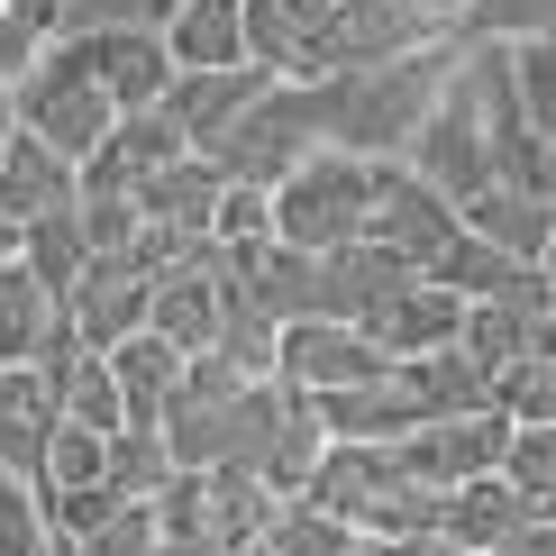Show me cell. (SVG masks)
I'll list each match as a JSON object with an SVG mask.
<instances>
[{"mask_svg":"<svg viewBox=\"0 0 556 556\" xmlns=\"http://www.w3.org/2000/svg\"><path fill=\"white\" fill-rule=\"evenodd\" d=\"M338 10H356V0H338Z\"/></svg>","mask_w":556,"mask_h":556,"instance_id":"f907efd6","label":"cell"},{"mask_svg":"<svg viewBox=\"0 0 556 556\" xmlns=\"http://www.w3.org/2000/svg\"><path fill=\"white\" fill-rule=\"evenodd\" d=\"M402 165L429 182L447 211H466L475 192H493V165H483V91H475V64L456 55V74L438 83V101H429V119L410 128V147H402Z\"/></svg>","mask_w":556,"mask_h":556,"instance_id":"277c9868","label":"cell"},{"mask_svg":"<svg viewBox=\"0 0 556 556\" xmlns=\"http://www.w3.org/2000/svg\"><path fill=\"white\" fill-rule=\"evenodd\" d=\"M483 410L502 429H556V356H520L502 375H483Z\"/></svg>","mask_w":556,"mask_h":556,"instance_id":"f1b7e54d","label":"cell"},{"mask_svg":"<svg viewBox=\"0 0 556 556\" xmlns=\"http://www.w3.org/2000/svg\"><path fill=\"white\" fill-rule=\"evenodd\" d=\"M247 64L274 83H329L338 64V0H238Z\"/></svg>","mask_w":556,"mask_h":556,"instance_id":"ba28073f","label":"cell"},{"mask_svg":"<svg viewBox=\"0 0 556 556\" xmlns=\"http://www.w3.org/2000/svg\"><path fill=\"white\" fill-rule=\"evenodd\" d=\"M91 28H119V0H64L55 37H91Z\"/></svg>","mask_w":556,"mask_h":556,"instance_id":"60d3db41","label":"cell"},{"mask_svg":"<svg viewBox=\"0 0 556 556\" xmlns=\"http://www.w3.org/2000/svg\"><path fill=\"white\" fill-rule=\"evenodd\" d=\"M311 155H319L311 91H301V83H274L265 101H256V110H247V119L211 147V165H219L228 182H256V192H274V182H283L292 165H311Z\"/></svg>","mask_w":556,"mask_h":556,"instance_id":"52a82bcc","label":"cell"},{"mask_svg":"<svg viewBox=\"0 0 556 556\" xmlns=\"http://www.w3.org/2000/svg\"><path fill=\"white\" fill-rule=\"evenodd\" d=\"M182 0H119V28H165Z\"/></svg>","mask_w":556,"mask_h":556,"instance_id":"ee69618b","label":"cell"},{"mask_svg":"<svg viewBox=\"0 0 556 556\" xmlns=\"http://www.w3.org/2000/svg\"><path fill=\"white\" fill-rule=\"evenodd\" d=\"M28 64H37V37L0 10V91H18V74H28Z\"/></svg>","mask_w":556,"mask_h":556,"instance_id":"ab89813d","label":"cell"},{"mask_svg":"<svg viewBox=\"0 0 556 556\" xmlns=\"http://www.w3.org/2000/svg\"><path fill=\"white\" fill-rule=\"evenodd\" d=\"M0 10H10L18 28H28V37L46 46V37H55V10H64V0H0Z\"/></svg>","mask_w":556,"mask_h":556,"instance_id":"7bdbcfd3","label":"cell"},{"mask_svg":"<svg viewBox=\"0 0 556 556\" xmlns=\"http://www.w3.org/2000/svg\"><path fill=\"white\" fill-rule=\"evenodd\" d=\"M0 420H55V392L28 365H0Z\"/></svg>","mask_w":556,"mask_h":556,"instance_id":"f35d334b","label":"cell"},{"mask_svg":"<svg viewBox=\"0 0 556 556\" xmlns=\"http://www.w3.org/2000/svg\"><path fill=\"white\" fill-rule=\"evenodd\" d=\"M46 211H74V165L10 128V147H0V219L28 228V219H46Z\"/></svg>","mask_w":556,"mask_h":556,"instance_id":"cb8c5ba5","label":"cell"},{"mask_svg":"<svg viewBox=\"0 0 556 556\" xmlns=\"http://www.w3.org/2000/svg\"><path fill=\"white\" fill-rule=\"evenodd\" d=\"M502 447H511V429H502L493 410H466V420H429V429H410L392 456H402V475L420 483V493H456V483L493 475Z\"/></svg>","mask_w":556,"mask_h":556,"instance_id":"30bf717a","label":"cell"},{"mask_svg":"<svg viewBox=\"0 0 556 556\" xmlns=\"http://www.w3.org/2000/svg\"><path fill=\"white\" fill-rule=\"evenodd\" d=\"M155 556H211V547H165V539H155Z\"/></svg>","mask_w":556,"mask_h":556,"instance_id":"c3c4849f","label":"cell"},{"mask_svg":"<svg viewBox=\"0 0 556 556\" xmlns=\"http://www.w3.org/2000/svg\"><path fill=\"white\" fill-rule=\"evenodd\" d=\"M211 329H219V274L211 265H182V274L147 283V338H165L174 356H201Z\"/></svg>","mask_w":556,"mask_h":556,"instance_id":"7402d4cb","label":"cell"},{"mask_svg":"<svg viewBox=\"0 0 556 556\" xmlns=\"http://www.w3.org/2000/svg\"><path fill=\"white\" fill-rule=\"evenodd\" d=\"M265 91H274V74H256V64H228V74H174L155 110L182 128V147H192V155H211L219 137L265 101Z\"/></svg>","mask_w":556,"mask_h":556,"instance_id":"7c38bea8","label":"cell"},{"mask_svg":"<svg viewBox=\"0 0 556 556\" xmlns=\"http://www.w3.org/2000/svg\"><path fill=\"white\" fill-rule=\"evenodd\" d=\"M402 283H410V274L392 265L383 247L346 238V247H329V256H319V319H346V329H356V319H375Z\"/></svg>","mask_w":556,"mask_h":556,"instance_id":"ffe728a7","label":"cell"},{"mask_svg":"<svg viewBox=\"0 0 556 556\" xmlns=\"http://www.w3.org/2000/svg\"><path fill=\"white\" fill-rule=\"evenodd\" d=\"M0 556H46V511L28 483H0Z\"/></svg>","mask_w":556,"mask_h":556,"instance_id":"74e56055","label":"cell"},{"mask_svg":"<svg viewBox=\"0 0 556 556\" xmlns=\"http://www.w3.org/2000/svg\"><path fill=\"white\" fill-rule=\"evenodd\" d=\"M155 37H165V64H174V74H228V64H247V18H238V0H182Z\"/></svg>","mask_w":556,"mask_h":556,"instance_id":"44dd1931","label":"cell"},{"mask_svg":"<svg viewBox=\"0 0 556 556\" xmlns=\"http://www.w3.org/2000/svg\"><path fill=\"white\" fill-rule=\"evenodd\" d=\"M383 375H392V365L346 329V319H292V329H274V383H283V392L329 402V392H365Z\"/></svg>","mask_w":556,"mask_h":556,"instance_id":"9c48e42d","label":"cell"},{"mask_svg":"<svg viewBox=\"0 0 556 556\" xmlns=\"http://www.w3.org/2000/svg\"><path fill=\"white\" fill-rule=\"evenodd\" d=\"M228 192V174L211 165V155H182V165L147 174L137 182V228H174V238H211V201Z\"/></svg>","mask_w":556,"mask_h":556,"instance_id":"d6986e66","label":"cell"},{"mask_svg":"<svg viewBox=\"0 0 556 556\" xmlns=\"http://www.w3.org/2000/svg\"><path fill=\"white\" fill-rule=\"evenodd\" d=\"M101 447L110 438H91V429H46V475H37V493H74V483H101Z\"/></svg>","mask_w":556,"mask_h":556,"instance_id":"8d00e7d4","label":"cell"},{"mask_svg":"<svg viewBox=\"0 0 556 556\" xmlns=\"http://www.w3.org/2000/svg\"><path fill=\"white\" fill-rule=\"evenodd\" d=\"M466 46H420V55H392V64H365V74H329V83H301L311 91V119H319V147L329 155H356V165H402L410 128L429 119L438 83L456 74Z\"/></svg>","mask_w":556,"mask_h":556,"instance_id":"6da1fadb","label":"cell"},{"mask_svg":"<svg viewBox=\"0 0 556 556\" xmlns=\"http://www.w3.org/2000/svg\"><path fill=\"white\" fill-rule=\"evenodd\" d=\"M265 219H274V247H292V256H329V247H346L365 228V165L319 147L311 165H292L265 192Z\"/></svg>","mask_w":556,"mask_h":556,"instance_id":"5b68a950","label":"cell"},{"mask_svg":"<svg viewBox=\"0 0 556 556\" xmlns=\"http://www.w3.org/2000/svg\"><path fill=\"white\" fill-rule=\"evenodd\" d=\"M392 402H402V420L410 429H429V420H466V410H483V375L456 346H438V356H410V365H392Z\"/></svg>","mask_w":556,"mask_h":556,"instance_id":"ac0fdd59","label":"cell"},{"mask_svg":"<svg viewBox=\"0 0 556 556\" xmlns=\"http://www.w3.org/2000/svg\"><path fill=\"white\" fill-rule=\"evenodd\" d=\"M556 0H456V46H520L547 37Z\"/></svg>","mask_w":556,"mask_h":556,"instance_id":"1f68e13d","label":"cell"},{"mask_svg":"<svg viewBox=\"0 0 556 556\" xmlns=\"http://www.w3.org/2000/svg\"><path fill=\"white\" fill-rule=\"evenodd\" d=\"M456 319H466V301H456V292H438V283H402L375 319H356V338L375 346L383 365H410V356H438V346H456Z\"/></svg>","mask_w":556,"mask_h":556,"instance_id":"5bb4252c","label":"cell"},{"mask_svg":"<svg viewBox=\"0 0 556 556\" xmlns=\"http://www.w3.org/2000/svg\"><path fill=\"white\" fill-rule=\"evenodd\" d=\"M74 228H83V256H128L137 201L128 192H74Z\"/></svg>","mask_w":556,"mask_h":556,"instance_id":"d590c367","label":"cell"},{"mask_svg":"<svg viewBox=\"0 0 556 556\" xmlns=\"http://www.w3.org/2000/svg\"><path fill=\"white\" fill-rule=\"evenodd\" d=\"M83 46V64H91V83L110 91V110H155L165 101V83H174V64H165V37L155 28H91V37H74Z\"/></svg>","mask_w":556,"mask_h":556,"instance_id":"4fadbf2b","label":"cell"},{"mask_svg":"<svg viewBox=\"0 0 556 556\" xmlns=\"http://www.w3.org/2000/svg\"><path fill=\"white\" fill-rule=\"evenodd\" d=\"M64 329H74L83 356H110V346H128L147 329V274H128L119 256H91L83 283L64 292Z\"/></svg>","mask_w":556,"mask_h":556,"instance_id":"8fae6325","label":"cell"},{"mask_svg":"<svg viewBox=\"0 0 556 556\" xmlns=\"http://www.w3.org/2000/svg\"><path fill=\"white\" fill-rule=\"evenodd\" d=\"M10 119H18V137H37L46 155L83 165V155L119 128V110H110V91L91 83V64H83L74 37H46L37 64H28V74H18V91H10Z\"/></svg>","mask_w":556,"mask_h":556,"instance_id":"7a4b0ae2","label":"cell"},{"mask_svg":"<svg viewBox=\"0 0 556 556\" xmlns=\"http://www.w3.org/2000/svg\"><path fill=\"white\" fill-rule=\"evenodd\" d=\"M165 475H174V456H165V438H155V429H119L101 447V483L119 502H155V483H165Z\"/></svg>","mask_w":556,"mask_h":556,"instance_id":"d6a6232c","label":"cell"},{"mask_svg":"<svg viewBox=\"0 0 556 556\" xmlns=\"http://www.w3.org/2000/svg\"><path fill=\"white\" fill-rule=\"evenodd\" d=\"M420 46H447V18L410 10V0H356V10H338V64L329 74H365V64L420 55Z\"/></svg>","mask_w":556,"mask_h":556,"instance_id":"9a60e30c","label":"cell"},{"mask_svg":"<svg viewBox=\"0 0 556 556\" xmlns=\"http://www.w3.org/2000/svg\"><path fill=\"white\" fill-rule=\"evenodd\" d=\"M101 365H110V383H119L128 429H155V420H165V402H174V383H182V356H174L165 338H147V329H137L128 346H110Z\"/></svg>","mask_w":556,"mask_h":556,"instance_id":"484cf974","label":"cell"},{"mask_svg":"<svg viewBox=\"0 0 556 556\" xmlns=\"http://www.w3.org/2000/svg\"><path fill=\"white\" fill-rule=\"evenodd\" d=\"M274 329H292V319H319V256H292V247H265L256 274L238 283Z\"/></svg>","mask_w":556,"mask_h":556,"instance_id":"83f0119b","label":"cell"},{"mask_svg":"<svg viewBox=\"0 0 556 556\" xmlns=\"http://www.w3.org/2000/svg\"><path fill=\"white\" fill-rule=\"evenodd\" d=\"M55 319H64V301H46L18 265H0V365H28Z\"/></svg>","mask_w":556,"mask_h":556,"instance_id":"f546056e","label":"cell"},{"mask_svg":"<svg viewBox=\"0 0 556 556\" xmlns=\"http://www.w3.org/2000/svg\"><path fill=\"white\" fill-rule=\"evenodd\" d=\"M37 511H46V529H55V539H74V547H83L91 529H110L128 502L110 493V483H74V493H37Z\"/></svg>","mask_w":556,"mask_h":556,"instance_id":"e575fe53","label":"cell"},{"mask_svg":"<svg viewBox=\"0 0 556 556\" xmlns=\"http://www.w3.org/2000/svg\"><path fill=\"white\" fill-rule=\"evenodd\" d=\"M547 346H556V311H529V301H466V319H456V356L475 375H502V365L547 356Z\"/></svg>","mask_w":556,"mask_h":556,"instance_id":"2e32d148","label":"cell"},{"mask_svg":"<svg viewBox=\"0 0 556 556\" xmlns=\"http://www.w3.org/2000/svg\"><path fill=\"white\" fill-rule=\"evenodd\" d=\"M539 511H520V493L502 475H475L456 483V493H429V539H447L456 556H483L493 539H511V529H529Z\"/></svg>","mask_w":556,"mask_h":556,"instance_id":"e0dca14e","label":"cell"},{"mask_svg":"<svg viewBox=\"0 0 556 556\" xmlns=\"http://www.w3.org/2000/svg\"><path fill=\"white\" fill-rule=\"evenodd\" d=\"M10 128H18V119H10V91H0V147H10Z\"/></svg>","mask_w":556,"mask_h":556,"instance_id":"7dc6e473","label":"cell"},{"mask_svg":"<svg viewBox=\"0 0 556 556\" xmlns=\"http://www.w3.org/2000/svg\"><path fill=\"white\" fill-rule=\"evenodd\" d=\"M356 238L383 247L410 283H429V265L456 247V211L410 165H365V228H356Z\"/></svg>","mask_w":556,"mask_h":556,"instance_id":"8992f818","label":"cell"},{"mask_svg":"<svg viewBox=\"0 0 556 556\" xmlns=\"http://www.w3.org/2000/svg\"><path fill=\"white\" fill-rule=\"evenodd\" d=\"M301 502H319L346 539H420L429 529V493L402 475L392 447H319Z\"/></svg>","mask_w":556,"mask_h":556,"instance_id":"3957f363","label":"cell"},{"mask_svg":"<svg viewBox=\"0 0 556 556\" xmlns=\"http://www.w3.org/2000/svg\"><path fill=\"white\" fill-rule=\"evenodd\" d=\"M383 556H456L447 539H429V529H420V539H383Z\"/></svg>","mask_w":556,"mask_h":556,"instance_id":"f6af8a7d","label":"cell"},{"mask_svg":"<svg viewBox=\"0 0 556 556\" xmlns=\"http://www.w3.org/2000/svg\"><path fill=\"white\" fill-rule=\"evenodd\" d=\"M493 475L520 493V511L547 520V502H556V429H511V447H502Z\"/></svg>","mask_w":556,"mask_h":556,"instance_id":"836d02e7","label":"cell"},{"mask_svg":"<svg viewBox=\"0 0 556 556\" xmlns=\"http://www.w3.org/2000/svg\"><path fill=\"white\" fill-rule=\"evenodd\" d=\"M346 556H383V539H356V547H346Z\"/></svg>","mask_w":556,"mask_h":556,"instance_id":"681fc988","label":"cell"},{"mask_svg":"<svg viewBox=\"0 0 556 556\" xmlns=\"http://www.w3.org/2000/svg\"><path fill=\"white\" fill-rule=\"evenodd\" d=\"M18 274H28V283L46 292V301H64V292H74L83 283V228H74V211H46V219H28V228H18V256H10Z\"/></svg>","mask_w":556,"mask_h":556,"instance_id":"4316f807","label":"cell"},{"mask_svg":"<svg viewBox=\"0 0 556 556\" xmlns=\"http://www.w3.org/2000/svg\"><path fill=\"white\" fill-rule=\"evenodd\" d=\"M10 256H18V228H10V219H0V265H10Z\"/></svg>","mask_w":556,"mask_h":556,"instance_id":"bcb514c9","label":"cell"},{"mask_svg":"<svg viewBox=\"0 0 556 556\" xmlns=\"http://www.w3.org/2000/svg\"><path fill=\"white\" fill-rule=\"evenodd\" d=\"M55 420H64V429H91V438H119V429H128L119 383H110V365H101V356H83L74 375L55 383Z\"/></svg>","mask_w":556,"mask_h":556,"instance_id":"4dcf8cb0","label":"cell"},{"mask_svg":"<svg viewBox=\"0 0 556 556\" xmlns=\"http://www.w3.org/2000/svg\"><path fill=\"white\" fill-rule=\"evenodd\" d=\"M265 520H274V493L247 466H211V475H201V529H211V556H256Z\"/></svg>","mask_w":556,"mask_h":556,"instance_id":"d4e9b609","label":"cell"},{"mask_svg":"<svg viewBox=\"0 0 556 556\" xmlns=\"http://www.w3.org/2000/svg\"><path fill=\"white\" fill-rule=\"evenodd\" d=\"M483 556H556V529H547V520H529V529H511V539H493Z\"/></svg>","mask_w":556,"mask_h":556,"instance_id":"b9f144b4","label":"cell"},{"mask_svg":"<svg viewBox=\"0 0 556 556\" xmlns=\"http://www.w3.org/2000/svg\"><path fill=\"white\" fill-rule=\"evenodd\" d=\"M456 228L466 238H483L493 256H511V265H547V238H556V211L547 201H529V192H475L466 211H456Z\"/></svg>","mask_w":556,"mask_h":556,"instance_id":"603a6c76","label":"cell"}]
</instances>
